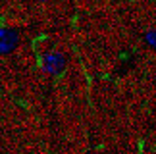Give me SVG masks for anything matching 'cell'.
Wrapping results in <instances>:
<instances>
[{"instance_id":"1","label":"cell","mask_w":156,"mask_h":154,"mask_svg":"<svg viewBox=\"0 0 156 154\" xmlns=\"http://www.w3.org/2000/svg\"><path fill=\"white\" fill-rule=\"evenodd\" d=\"M20 43V35L14 29H0V54H10Z\"/></svg>"},{"instance_id":"2","label":"cell","mask_w":156,"mask_h":154,"mask_svg":"<svg viewBox=\"0 0 156 154\" xmlns=\"http://www.w3.org/2000/svg\"><path fill=\"white\" fill-rule=\"evenodd\" d=\"M44 68L50 73H60L66 68V58L60 52H52V54H48L44 58Z\"/></svg>"},{"instance_id":"3","label":"cell","mask_w":156,"mask_h":154,"mask_svg":"<svg viewBox=\"0 0 156 154\" xmlns=\"http://www.w3.org/2000/svg\"><path fill=\"white\" fill-rule=\"evenodd\" d=\"M43 2H44V0H43Z\"/></svg>"}]
</instances>
